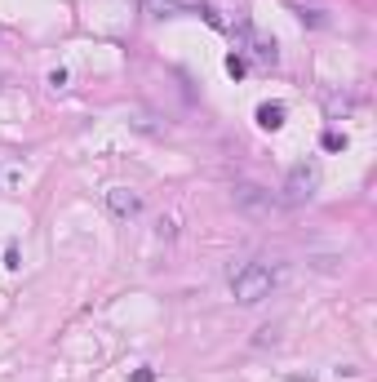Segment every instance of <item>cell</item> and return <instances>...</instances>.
<instances>
[{"mask_svg":"<svg viewBox=\"0 0 377 382\" xmlns=\"http://www.w3.org/2000/svg\"><path fill=\"white\" fill-rule=\"evenodd\" d=\"M231 200H235V209L253 213V218H271V213L284 204V200H276V195H271L267 187H258V182H235Z\"/></svg>","mask_w":377,"mask_h":382,"instance_id":"obj_2","label":"cell"},{"mask_svg":"<svg viewBox=\"0 0 377 382\" xmlns=\"http://www.w3.org/2000/svg\"><path fill=\"white\" fill-rule=\"evenodd\" d=\"M319 187V169L315 165H293L284 178V204H306Z\"/></svg>","mask_w":377,"mask_h":382,"instance_id":"obj_3","label":"cell"},{"mask_svg":"<svg viewBox=\"0 0 377 382\" xmlns=\"http://www.w3.org/2000/svg\"><path fill=\"white\" fill-rule=\"evenodd\" d=\"M134 382H156V369H138V374H134Z\"/></svg>","mask_w":377,"mask_h":382,"instance_id":"obj_8","label":"cell"},{"mask_svg":"<svg viewBox=\"0 0 377 382\" xmlns=\"http://www.w3.org/2000/svg\"><path fill=\"white\" fill-rule=\"evenodd\" d=\"M226 71H231V76H244V58H235V53H231V58H226Z\"/></svg>","mask_w":377,"mask_h":382,"instance_id":"obj_7","label":"cell"},{"mask_svg":"<svg viewBox=\"0 0 377 382\" xmlns=\"http://www.w3.org/2000/svg\"><path fill=\"white\" fill-rule=\"evenodd\" d=\"M258 125L262 129H280L284 125V102H262L258 107Z\"/></svg>","mask_w":377,"mask_h":382,"instance_id":"obj_6","label":"cell"},{"mask_svg":"<svg viewBox=\"0 0 377 382\" xmlns=\"http://www.w3.org/2000/svg\"><path fill=\"white\" fill-rule=\"evenodd\" d=\"M271 289H276V272H271L267 263H244L240 272L231 276V294L240 307H258L262 298H271Z\"/></svg>","mask_w":377,"mask_h":382,"instance_id":"obj_1","label":"cell"},{"mask_svg":"<svg viewBox=\"0 0 377 382\" xmlns=\"http://www.w3.org/2000/svg\"><path fill=\"white\" fill-rule=\"evenodd\" d=\"M107 209L116 213L120 222H129V218H138V213H143V195H138L134 187H111V191H107Z\"/></svg>","mask_w":377,"mask_h":382,"instance_id":"obj_4","label":"cell"},{"mask_svg":"<svg viewBox=\"0 0 377 382\" xmlns=\"http://www.w3.org/2000/svg\"><path fill=\"white\" fill-rule=\"evenodd\" d=\"M147 14L156 18H178V14H191V9H200V0H143Z\"/></svg>","mask_w":377,"mask_h":382,"instance_id":"obj_5","label":"cell"}]
</instances>
